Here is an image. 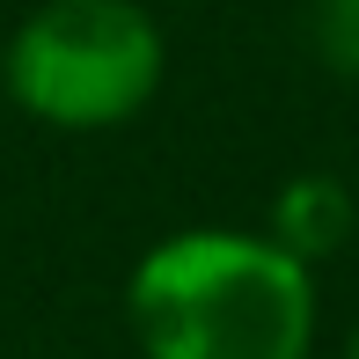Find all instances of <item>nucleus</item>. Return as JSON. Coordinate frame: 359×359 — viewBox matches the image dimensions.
<instances>
[{"label": "nucleus", "mask_w": 359, "mask_h": 359, "mask_svg": "<svg viewBox=\"0 0 359 359\" xmlns=\"http://www.w3.org/2000/svg\"><path fill=\"white\" fill-rule=\"evenodd\" d=\"M125 316L147 359H308L316 264L257 227H176L133 264Z\"/></svg>", "instance_id": "nucleus-1"}, {"label": "nucleus", "mask_w": 359, "mask_h": 359, "mask_svg": "<svg viewBox=\"0 0 359 359\" xmlns=\"http://www.w3.org/2000/svg\"><path fill=\"white\" fill-rule=\"evenodd\" d=\"M169 74L161 22L140 0H44L0 52V88L52 133H118Z\"/></svg>", "instance_id": "nucleus-2"}, {"label": "nucleus", "mask_w": 359, "mask_h": 359, "mask_svg": "<svg viewBox=\"0 0 359 359\" xmlns=\"http://www.w3.org/2000/svg\"><path fill=\"white\" fill-rule=\"evenodd\" d=\"M352 220H359V205H352V191L337 176H293L279 191V205H271L264 235L286 242L301 264H323V257H337L352 242Z\"/></svg>", "instance_id": "nucleus-3"}, {"label": "nucleus", "mask_w": 359, "mask_h": 359, "mask_svg": "<svg viewBox=\"0 0 359 359\" xmlns=\"http://www.w3.org/2000/svg\"><path fill=\"white\" fill-rule=\"evenodd\" d=\"M316 52L323 67L359 81V0H316Z\"/></svg>", "instance_id": "nucleus-4"}, {"label": "nucleus", "mask_w": 359, "mask_h": 359, "mask_svg": "<svg viewBox=\"0 0 359 359\" xmlns=\"http://www.w3.org/2000/svg\"><path fill=\"white\" fill-rule=\"evenodd\" d=\"M337 359H359V330H352V337H345V352H337Z\"/></svg>", "instance_id": "nucleus-5"}]
</instances>
